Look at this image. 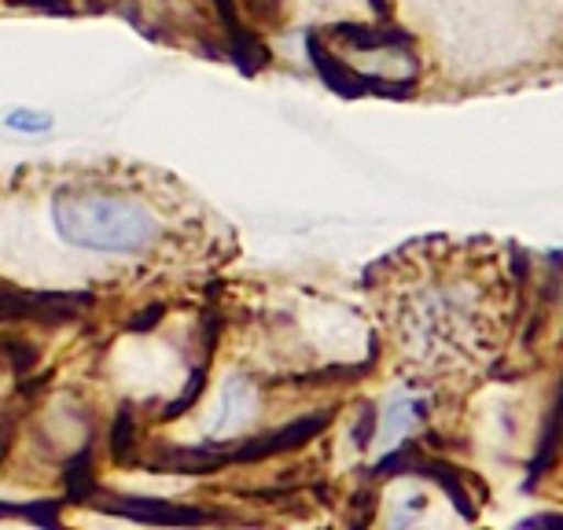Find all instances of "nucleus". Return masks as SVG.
<instances>
[{"label":"nucleus","mask_w":563,"mask_h":530,"mask_svg":"<svg viewBox=\"0 0 563 530\" xmlns=\"http://www.w3.org/2000/svg\"><path fill=\"white\" fill-rule=\"evenodd\" d=\"M52 225L63 243L92 254H141L158 240L155 214L100 192H59Z\"/></svg>","instance_id":"nucleus-1"},{"label":"nucleus","mask_w":563,"mask_h":530,"mask_svg":"<svg viewBox=\"0 0 563 530\" xmlns=\"http://www.w3.org/2000/svg\"><path fill=\"white\" fill-rule=\"evenodd\" d=\"M343 59L339 67L346 70V78L339 81L343 89H379V85H409L417 78V56L401 37L376 34V30H343Z\"/></svg>","instance_id":"nucleus-2"},{"label":"nucleus","mask_w":563,"mask_h":530,"mask_svg":"<svg viewBox=\"0 0 563 530\" xmlns=\"http://www.w3.org/2000/svg\"><path fill=\"white\" fill-rule=\"evenodd\" d=\"M417 412H420V401H412V398L390 401L384 420H379V442H384V446H395V442L406 439V431L417 423Z\"/></svg>","instance_id":"nucleus-3"},{"label":"nucleus","mask_w":563,"mask_h":530,"mask_svg":"<svg viewBox=\"0 0 563 530\" xmlns=\"http://www.w3.org/2000/svg\"><path fill=\"white\" fill-rule=\"evenodd\" d=\"M251 406H254V395L247 384H229L225 395H221V409H218V431L225 434L232 428H240L243 420L251 417Z\"/></svg>","instance_id":"nucleus-4"},{"label":"nucleus","mask_w":563,"mask_h":530,"mask_svg":"<svg viewBox=\"0 0 563 530\" xmlns=\"http://www.w3.org/2000/svg\"><path fill=\"white\" fill-rule=\"evenodd\" d=\"M4 125L12 133H26V136H41L52 130V114L45 111H30V108H15L4 114Z\"/></svg>","instance_id":"nucleus-5"}]
</instances>
